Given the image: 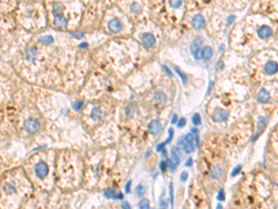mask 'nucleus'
<instances>
[{
  "label": "nucleus",
  "instance_id": "1",
  "mask_svg": "<svg viewBox=\"0 0 278 209\" xmlns=\"http://www.w3.org/2000/svg\"><path fill=\"white\" fill-rule=\"evenodd\" d=\"M195 138H194L193 134L188 133L185 136H183L180 138L178 140V146L182 148L185 153H191L195 150Z\"/></svg>",
  "mask_w": 278,
  "mask_h": 209
},
{
  "label": "nucleus",
  "instance_id": "2",
  "mask_svg": "<svg viewBox=\"0 0 278 209\" xmlns=\"http://www.w3.org/2000/svg\"><path fill=\"white\" fill-rule=\"evenodd\" d=\"M229 113L227 111L221 109V108H216L214 110L213 113L211 114V118L215 122H225L228 119Z\"/></svg>",
  "mask_w": 278,
  "mask_h": 209
},
{
  "label": "nucleus",
  "instance_id": "3",
  "mask_svg": "<svg viewBox=\"0 0 278 209\" xmlns=\"http://www.w3.org/2000/svg\"><path fill=\"white\" fill-rule=\"evenodd\" d=\"M23 126H24V129L27 133H30V134H32V133L36 132L39 127H40V124H39L38 121L35 119L33 118H30L27 119L23 124Z\"/></svg>",
  "mask_w": 278,
  "mask_h": 209
},
{
  "label": "nucleus",
  "instance_id": "4",
  "mask_svg": "<svg viewBox=\"0 0 278 209\" xmlns=\"http://www.w3.org/2000/svg\"><path fill=\"white\" fill-rule=\"evenodd\" d=\"M34 173L39 179H44L48 174V166L46 163L39 162L34 166Z\"/></svg>",
  "mask_w": 278,
  "mask_h": 209
},
{
  "label": "nucleus",
  "instance_id": "5",
  "mask_svg": "<svg viewBox=\"0 0 278 209\" xmlns=\"http://www.w3.org/2000/svg\"><path fill=\"white\" fill-rule=\"evenodd\" d=\"M267 124H268V118L267 117H260L258 119L257 131H256L255 135L252 138V141H255V140H257L258 138L262 135V133L264 131V129H265Z\"/></svg>",
  "mask_w": 278,
  "mask_h": 209
},
{
  "label": "nucleus",
  "instance_id": "6",
  "mask_svg": "<svg viewBox=\"0 0 278 209\" xmlns=\"http://www.w3.org/2000/svg\"><path fill=\"white\" fill-rule=\"evenodd\" d=\"M140 39H141V42H142L143 45L145 47H148V48L152 47L156 43V39H155L154 35L151 33H144V34H141V36H140Z\"/></svg>",
  "mask_w": 278,
  "mask_h": 209
},
{
  "label": "nucleus",
  "instance_id": "7",
  "mask_svg": "<svg viewBox=\"0 0 278 209\" xmlns=\"http://www.w3.org/2000/svg\"><path fill=\"white\" fill-rule=\"evenodd\" d=\"M264 73L268 75H273L278 72V63L275 60H269L263 66Z\"/></svg>",
  "mask_w": 278,
  "mask_h": 209
},
{
  "label": "nucleus",
  "instance_id": "8",
  "mask_svg": "<svg viewBox=\"0 0 278 209\" xmlns=\"http://www.w3.org/2000/svg\"><path fill=\"white\" fill-rule=\"evenodd\" d=\"M200 43H201V40L197 41V39H196L190 46V51H191L192 55H193L194 59H195V60H200L201 59V50H202V48H200V47H199Z\"/></svg>",
  "mask_w": 278,
  "mask_h": 209
},
{
  "label": "nucleus",
  "instance_id": "9",
  "mask_svg": "<svg viewBox=\"0 0 278 209\" xmlns=\"http://www.w3.org/2000/svg\"><path fill=\"white\" fill-rule=\"evenodd\" d=\"M108 28L111 33H118L122 29V23L118 18H113L108 23Z\"/></svg>",
  "mask_w": 278,
  "mask_h": 209
},
{
  "label": "nucleus",
  "instance_id": "10",
  "mask_svg": "<svg viewBox=\"0 0 278 209\" xmlns=\"http://www.w3.org/2000/svg\"><path fill=\"white\" fill-rule=\"evenodd\" d=\"M191 25L195 30H199L205 25V19L200 14L195 15L191 19Z\"/></svg>",
  "mask_w": 278,
  "mask_h": 209
},
{
  "label": "nucleus",
  "instance_id": "11",
  "mask_svg": "<svg viewBox=\"0 0 278 209\" xmlns=\"http://www.w3.org/2000/svg\"><path fill=\"white\" fill-rule=\"evenodd\" d=\"M257 34L260 38L268 39L273 34V31L271 27H269L268 25H262L261 27L257 30Z\"/></svg>",
  "mask_w": 278,
  "mask_h": 209
},
{
  "label": "nucleus",
  "instance_id": "12",
  "mask_svg": "<svg viewBox=\"0 0 278 209\" xmlns=\"http://www.w3.org/2000/svg\"><path fill=\"white\" fill-rule=\"evenodd\" d=\"M148 128L152 135H158V133L162 130L161 124L158 122V120H153V121H151L148 124Z\"/></svg>",
  "mask_w": 278,
  "mask_h": 209
},
{
  "label": "nucleus",
  "instance_id": "13",
  "mask_svg": "<svg viewBox=\"0 0 278 209\" xmlns=\"http://www.w3.org/2000/svg\"><path fill=\"white\" fill-rule=\"evenodd\" d=\"M104 196L109 199H116V200H122L123 195L122 192H116L113 189H107L104 190Z\"/></svg>",
  "mask_w": 278,
  "mask_h": 209
},
{
  "label": "nucleus",
  "instance_id": "14",
  "mask_svg": "<svg viewBox=\"0 0 278 209\" xmlns=\"http://www.w3.org/2000/svg\"><path fill=\"white\" fill-rule=\"evenodd\" d=\"M270 98H271V96L266 89H264V88L260 89V91L258 93V96H257V100L259 102H261V103H266V102L270 100Z\"/></svg>",
  "mask_w": 278,
  "mask_h": 209
},
{
  "label": "nucleus",
  "instance_id": "15",
  "mask_svg": "<svg viewBox=\"0 0 278 209\" xmlns=\"http://www.w3.org/2000/svg\"><path fill=\"white\" fill-rule=\"evenodd\" d=\"M213 56V50L210 46H205L201 50V59L209 60Z\"/></svg>",
  "mask_w": 278,
  "mask_h": 209
},
{
  "label": "nucleus",
  "instance_id": "16",
  "mask_svg": "<svg viewBox=\"0 0 278 209\" xmlns=\"http://www.w3.org/2000/svg\"><path fill=\"white\" fill-rule=\"evenodd\" d=\"M171 161H173L176 166H178L181 161V154H180V150L178 147H173L171 149Z\"/></svg>",
  "mask_w": 278,
  "mask_h": 209
},
{
  "label": "nucleus",
  "instance_id": "17",
  "mask_svg": "<svg viewBox=\"0 0 278 209\" xmlns=\"http://www.w3.org/2000/svg\"><path fill=\"white\" fill-rule=\"evenodd\" d=\"M63 10H64V7L61 3L56 2L52 4V11L55 17L59 15H62Z\"/></svg>",
  "mask_w": 278,
  "mask_h": 209
},
{
  "label": "nucleus",
  "instance_id": "18",
  "mask_svg": "<svg viewBox=\"0 0 278 209\" xmlns=\"http://www.w3.org/2000/svg\"><path fill=\"white\" fill-rule=\"evenodd\" d=\"M223 175V170L222 168L218 166H214L211 167L210 169V177L212 179H220Z\"/></svg>",
  "mask_w": 278,
  "mask_h": 209
},
{
  "label": "nucleus",
  "instance_id": "19",
  "mask_svg": "<svg viewBox=\"0 0 278 209\" xmlns=\"http://www.w3.org/2000/svg\"><path fill=\"white\" fill-rule=\"evenodd\" d=\"M55 25L60 28H65L67 26V20L63 17V15H59L55 17Z\"/></svg>",
  "mask_w": 278,
  "mask_h": 209
},
{
  "label": "nucleus",
  "instance_id": "20",
  "mask_svg": "<svg viewBox=\"0 0 278 209\" xmlns=\"http://www.w3.org/2000/svg\"><path fill=\"white\" fill-rule=\"evenodd\" d=\"M36 56H37L36 48H34V47L29 48V50L26 51V54H25L26 59H27L29 61H34L35 59H36Z\"/></svg>",
  "mask_w": 278,
  "mask_h": 209
},
{
  "label": "nucleus",
  "instance_id": "21",
  "mask_svg": "<svg viewBox=\"0 0 278 209\" xmlns=\"http://www.w3.org/2000/svg\"><path fill=\"white\" fill-rule=\"evenodd\" d=\"M101 117V110L98 107H94L91 113V118L94 121H98Z\"/></svg>",
  "mask_w": 278,
  "mask_h": 209
},
{
  "label": "nucleus",
  "instance_id": "22",
  "mask_svg": "<svg viewBox=\"0 0 278 209\" xmlns=\"http://www.w3.org/2000/svg\"><path fill=\"white\" fill-rule=\"evenodd\" d=\"M38 40H39V42L46 44V45L52 44L53 41H54V39H53V37L51 36V35H45V36H41Z\"/></svg>",
  "mask_w": 278,
  "mask_h": 209
},
{
  "label": "nucleus",
  "instance_id": "23",
  "mask_svg": "<svg viewBox=\"0 0 278 209\" xmlns=\"http://www.w3.org/2000/svg\"><path fill=\"white\" fill-rule=\"evenodd\" d=\"M174 71H175V73L180 76V78L182 79V82L184 83V85H185V84H186V81H187L186 75H185V74L182 72V71L179 69V67H177V66H174Z\"/></svg>",
  "mask_w": 278,
  "mask_h": 209
},
{
  "label": "nucleus",
  "instance_id": "24",
  "mask_svg": "<svg viewBox=\"0 0 278 209\" xmlns=\"http://www.w3.org/2000/svg\"><path fill=\"white\" fill-rule=\"evenodd\" d=\"M139 209H149V202L147 199H142L138 204Z\"/></svg>",
  "mask_w": 278,
  "mask_h": 209
},
{
  "label": "nucleus",
  "instance_id": "25",
  "mask_svg": "<svg viewBox=\"0 0 278 209\" xmlns=\"http://www.w3.org/2000/svg\"><path fill=\"white\" fill-rule=\"evenodd\" d=\"M144 193H145L144 186L142 184H138L135 188V194L137 195V196H142Z\"/></svg>",
  "mask_w": 278,
  "mask_h": 209
},
{
  "label": "nucleus",
  "instance_id": "26",
  "mask_svg": "<svg viewBox=\"0 0 278 209\" xmlns=\"http://www.w3.org/2000/svg\"><path fill=\"white\" fill-rule=\"evenodd\" d=\"M165 162H166V164H167V168H169V169L171 171H173V172L175 171L176 166H176V164L173 161H171V159H167Z\"/></svg>",
  "mask_w": 278,
  "mask_h": 209
},
{
  "label": "nucleus",
  "instance_id": "27",
  "mask_svg": "<svg viewBox=\"0 0 278 209\" xmlns=\"http://www.w3.org/2000/svg\"><path fill=\"white\" fill-rule=\"evenodd\" d=\"M192 122L193 124H195V126H199L201 124V118H200V115L198 113H195L193 115L192 117Z\"/></svg>",
  "mask_w": 278,
  "mask_h": 209
},
{
  "label": "nucleus",
  "instance_id": "28",
  "mask_svg": "<svg viewBox=\"0 0 278 209\" xmlns=\"http://www.w3.org/2000/svg\"><path fill=\"white\" fill-rule=\"evenodd\" d=\"M83 106V100H78L72 103V108L74 111H80Z\"/></svg>",
  "mask_w": 278,
  "mask_h": 209
},
{
  "label": "nucleus",
  "instance_id": "29",
  "mask_svg": "<svg viewBox=\"0 0 278 209\" xmlns=\"http://www.w3.org/2000/svg\"><path fill=\"white\" fill-rule=\"evenodd\" d=\"M169 192H170V202H171V206L173 208V183L169 184Z\"/></svg>",
  "mask_w": 278,
  "mask_h": 209
},
{
  "label": "nucleus",
  "instance_id": "30",
  "mask_svg": "<svg viewBox=\"0 0 278 209\" xmlns=\"http://www.w3.org/2000/svg\"><path fill=\"white\" fill-rule=\"evenodd\" d=\"M130 10L132 12H134V13H137L141 10V8L140 6L138 5L137 3H132L131 4V6H130Z\"/></svg>",
  "mask_w": 278,
  "mask_h": 209
},
{
  "label": "nucleus",
  "instance_id": "31",
  "mask_svg": "<svg viewBox=\"0 0 278 209\" xmlns=\"http://www.w3.org/2000/svg\"><path fill=\"white\" fill-rule=\"evenodd\" d=\"M241 169H242V166L241 164H238V166H236L235 168L233 169L232 173H231V177H236V175H238L239 173L241 172Z\"/></svg>",
  "mask_w": 278,
  "mask_h": 209
},
{
  "label": "nucleus",
  "instance_id": "32",
  "mask_svg": "<svg viewBox=\"0 0 278 209\" xmlns=\"http://www.w3.org/2000/svg\"><path fill=\"white\" fill-rule=\"evenodd\" d=\"M155 99H156L157 100H158L160 102H161V101H164V100H166V96H165L164 93L158 92V93H157V94H156Z\"/></svg>",
  "mask_w": 278,
  "mask_h": 209
},
{
  "label": "nucleus",
  "instance_id": "33",
  "mask_svg": "<svg viewBox=\"0 0 278 209\" xmlns=\"http://www.w3.org/2000/svg\"><path fill=\"white\" fill-rule=\"evenodd\" d=\"M217 199L219 200L220 202H223L224 200H225V193H224V190H223V189H221L219 192H218Z\"/></svg>",
  "mask_w": 278,
  "mask_h": 209
},
{
  "label": "nucleus",
  "instance_id": "34",
  "mask_svg": "<svg viewBox=\"0 0 278 209\" xmlns=\"http://www.w3.org/2000/svg\"><path fill=\"white\" fill-rule=\"evenodd\" d=\"M173 135H174V131H173V128H170V129H169V138H168V139H167L165 141H164V143H165V144L170 143V141H171V140H173Z\"/></svg>",
  "mask_w": 278,
  "mask_h": 209
},
{
  "label": "nucleus",
  "instance_id": "35",
  "mask_svg": "<svg viewBox=\"0 0 278 209\" xmlns=\"http://www.w3.org/2000/svg\"><path fill=\"white\" fill-rule=\"evenodd\" d=\"M70 35H72V36H73L74 38H76V39H80V38H83V35H85V33H83V32L72 33V34H70Z\"/></svg>",
  "mask_w": 278,
  "mask_h": 209
},
{
  "label": "nucleus",
  "instance_id": "36",
  "mask_svg": "<svg viewBox=\"0 0 278 209\" xmlns=\"http://www.w3.org/2000/svg\"><path fill=\"white\" fill-rule=\"evenodd\" d=\"M5 190L8 193H11V192H15V188L14 186L11 185V184H7L5 187Z\"/></svg>",
  "mask_w": 278,
  "mask_h": 209
},
{
  "label": "nucleus",
  "instance_id": "37",
  "mask_svg": "<svg viewBox=\"0 0 278 209\" xmlns=\"http://www.w3.org/2000/svg\"><path fill=\"white\" fill-rule=\"evenodd\" d=\"M170 6L173 7V8H178L182 5V1H180V0H176V1H170L169 2Z\"/></svg>",
  "mask_w": 278,
  "mask_h": 209
},
{
  "label": "nucleus",
  "instance_id": "38",
  "mask_svg": "<svg viewBox=\"0 0 278 209\" xmlns=\"http://www.w3.org/2000/svg\"><path fill=\"white\" fill-rule=\"evenodd\" d=\"M235 20H236V16H235V15L228 16V17L226 18V23H227V25H231V24L234 23V21H235Z\"/></svg>",
  "mask_w": 278,
  "mask_h": 209
},
{
  "label": "nucleus",
  "instance_id": "39",
  "mask_svg": "<svg viewBox=\"0 0 278 209\" xmlns=\"http://www.w3.org/2000/svg\"><path fill=\"white\" fill-rule=\"evenodd\" d=\"M185 124H186V120H185V118L182 117V118H180L178 120L177 126H178V127H183V126H185Z\"/></svg>",
  "mask_w": 278,
  "mask_h": 209
},
{
  "label": "nucleus",
  "instance_id": "40",
  "mask_svg": "<svg viewBox=\"0 0 278 209\" xmlns=\"http://www.w3.org/2000/svg\"><path fill=\"white\" fill-rule=\"evenodd\" d=\"M165 143H164V142H162V143H161V144H158V146H157V151H158V152H162V153H165Z\"/></svg>",
  "mask_w": 278,
  "mask_h": 209
},
{
  "label": "nucleus",
  "instance_id": "41",
  "mask_svg": "<svg viewBox=\"0 0 278 209\" xmlns=\"http://www.w3.org/2000/svg\"><path fill=\"white\" fill-rule=\"evenodd\" d=\"M187 177H188V174H187V172H185V171H184V172H182V174H181V176H180V179H181V180H182V181H186V179H187Z\"/></svg>",
  "mask_w": 278,
  "mask_h": 209
},
{
  "label": "nucleus",
  "instance_id": "42",
  "mask_svg": "<svg viewBox=\"0 0 278 209\" xmlns=\"http://www.w3.org/2000/svg\"><path fill=\"white\" fill-rule=\"evenodd\" d=\"M160 166V169H161V172H164V171H165V169L167 168L166 162L161 161V162L160 163V166Z\"/></svg>",
  "mask_w": 278,
  "mask_h": 209
},
{
  "label": "nucleus",
  "instance_id": "43",
  "mask_svg": "<svg viewBox=\"0 0 278 209\" xmlns=\"http://www.w3.org/2000/svg\"><path fill=\"white\" fill-rule=\"evenodd\" d=\"M160 208L161 209H167V202L165 200H161L160 204Z\"/></svg>",
  "mask_w": 278,
  "mask_h": 209
},
{
  "label": "nucleus",
  "instance_id": "44",
  "mask_svg": "<svg viewBox=\"0 0 278 209\" xmlns=\"http://www.w3.org/2000/svg\"><path fill=\"white\" fill-rule=\"evenodd\" d=\"M131 184H132V181L129 180V181H127V183L125 185V192H130V189H131Z\"/></svg>",
  "mask_w": 278,
  "mask_h": 209
},
{
  "label": "nucleus",
  "instance_id": "45",
  "mask_svg": "<svg viewBox=\"0 0 278 209\" xmlns=\"http://www.w3.org/2000/svg\"><path fill=\"white\" fill-rule=\"evenodd\" d=\"M162 67H163V69H164V71H165V73H166V74H168V75H169V76H171V75H173V73H171V71H170V69H169L168 67H167V66H165V65H163V66H162Z\"/></svg>",
  "mask_w": 278,
  "mask_h": 209
},
{
  "label": "nucleus",
  "instance_id": "46",
  "mask_svg": "<svg viewBox=\"0 0 278 209\" xmlns=\"http://www.w3.org/2000/svg\"><path fill=\"white\" fill-rule=\"evenodd\" d=\"M122 209H131L130 204H128L127 202H123L122 204Z\"/></svg>",
  "mask_w": 278,
  "mask_h": 209
},
{
  "label": "nucleus",
  "instance_id": "47",
  "mask_svg": "<svg viewBox=\"0 0 278 209\" xmlns=\"http://www.w3.org/2000/svg\"><path fill=\"white\" fill-rule=\"evenodd\" d=\"M193 164V159L192 158H188L186 160V162H185V166H191Z\"/></svg>",
  "mask_w": 278,
  "mask_h": 209
},
{
  "label": "nucleus",
  "instance_id": "48",
  "mask_svg": "<svg viewBox=\"0 0 278 209\" xmlns=\"http://www.w3.org/2000/svg\"><path fill=\"white\" fill-rule=\"evenodd\" d=\"M171 122V124H175L176 122H177V115H176V114H173Z\"/></svg>",
  "mask_w": 278,
  "mask_h": 209
},
{
  "label": "nucleus",
  "instance_id": "49",
  "mask_svg": "<svg viewBox=\"0 0 278 209\" xmlns=\"http://www.w3.org/2000/svg\"><path fill=\"white\" fill-rule=\"evenodd\" d=\"M87 46H88V44L85 42V43H81L80 45H79V47H81V48H85V47H87Z\"/></svg>",
  "mask_w": 278,
  "mask_h": 209
},
{
  "label": "nucleus",
  "instance_id": "50",
  "mask_svg": "<svg viewBox=\"0 0 278 209\" xmlns=\"http://www.w3.org/2000/svg\"><path fill=\"white\" fill-rule=\"evenodd\" d=\"M212 86H213V82H210V85H209V87H208V91H207V94H209V93L210 92V89L212 88Z\"/></svg>",
  "mask_w": 278,
  "mask_h": 209
},
{
  "label": "nucleus",
  "instance_id": "51",
  "mask_svg": "<svg viewBox=\"0 0 278 209\" xmlns=\"http://www.w3.org/2000/svg\"><path fill=\"white\" fill-rule=\"evenodd\" d=\"M217 209H223V206H221V204H218V206H217Z\"/></svg>",
  "mask_w": 278,
  "mask_h": 209
}]
</instances>
